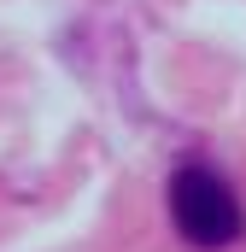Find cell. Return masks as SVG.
<instances>
[{
  "label": "cell",
  "instance_id": "cell-1",
  "mask_svg": "<svg viewBox=\"0 0 246 252\" xmlns=\"http://www.w3.org/2000/svg\"><path fill=\"white\" fill-rule=\"evenodd\" d=\"M170 217H176L187 247H205V252L235 247L246 229V211L235 199V188L205 164H187V170L170 176Z\"/></svg>",
  "mask_w": 246,
  "mask_h": 252
}]
</instances>
